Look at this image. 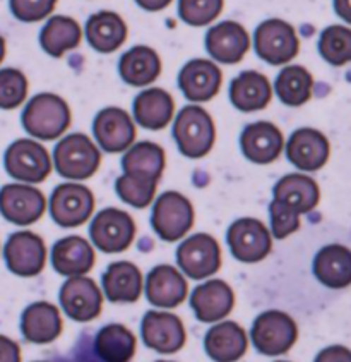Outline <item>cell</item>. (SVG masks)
<instances>
[{
    "label": "cell",
    "instance_id": "1",
    "mask_svg": "<svg viewBox=\"0 0 351 362\" xmlns=\"http://www.w3.org/2000/svg\"><path fill=\"white\" fill-rule=\"evenodd\" d=\"M23 126L38 139H57L71 126V108L54 93L36 95L24 110Z\"/></svg>",
    "mask_w": 351,
    "mask_h": 362
},
{
    "label": "cell",
    "instance_id": "2",
    "mask_svg": "<svg viewBox=\"0 0 351 362\" xmlns=\"http://www.w3.org/2000/svg\"><path fill=\"white\" fill-rule=\"evenodd\" d=\"M173 138L182 155L187 158H203L215 146V122L204 108L189 105L177 115Z\"/></svg>",
    "mask_w": 351,
    "mask_h": 362
},
{
    "label": "cell",
    "instance_id": "3",
    "mask_svg": "<svg viewBox=\"0 0 351 362\" xmlns=\"http://www.w3.org/2000/svg\"><path fill=\"white\" fill-rule=\"evenodd\" d=\"M55 168L67 179H90L98 170L102 155L96 144L84 134H71L57 144L54 153Z\"/></svg>",
    "mask_w": 351,
    "mask_h": 362
},
{
    "label": "cell",
    "instance_id": "4",
    "mask_svg": "<svg viewBox=\"0 0 351 362\" xmlns=\"http://www.w3.org/2000/svg\"><path fill=\"white\" fill-rule=\"evenodd\" d=\"M298 337L297 323L283 311H266L254 321L252 341L266 356H280L293 347Z\"/></svg>",
    "mask_w": 351,
    "mask_h": 362
},
{
    "label": "cell",
    "instance_id": "5",
    "mask_svg": "<svg viewBox=\"0 0 351 362\" xmlns=\"http://www.w3.org/2000/svg\"><path fill=\"white\" fill-rule=\"evenodd\" d=\"M151 223L163 240L175 243L187 235L194 223V206L184 194L168 191L161 194L153 208Z\"/></svg>",
    "mask_w": 351,
    "mask_h": 362
},
{
    "label": "cell",
    "instance_id": "6",
    "mask_svg": "<svg viewBox=\"0 0 351 362\" xmlns=\"http://www.w3.org/2000/svg\"><path fill=\"white\" fill-rule=\"evenodd\" d=\"M300 40L292 24L283 19H268L256 30V52L273 66L290 62L298 55Z\"/></svg>",
    "mask_w": 351,
    "mask_h": 362
},
{
    "label": "cell",
    "instance_id": "7",
    "mask_svg": "<svg viewBox=\"0 0 351 362\" xmlns=\"http://www.w3.org/2000/svg\"><path fill=\"white\" fill-rule=\"evenodd\" d=\"M90 234L100 251L117 255L132 244L136 237V223L129 213L119 208H107L95 216Z\"/></svg>",
    "mask_w": 351,
    "mask_h": 362
},
{
    "label": "cell",
    "instance_id": "8",
    "mask_svg": "<svg viewBox=\"0 0 351 362\" xmlns=\"http://www.w3.org/2000/svg\"><path fill=\"white\" fill-rule=\"evenodd\" d=\"M6 170L23 182H42L52 172L50 155L36 141L19 139L6 151Z\"/></svg>",
    "mask_w": 351,
    "mask_h": 362
},
{
    "label": "cell",
    "instance_id": "9",
    "mask_svg": "<svg viewBox=\"0 0 351 362\" xmlns=\"http://www.w3.org/2000/svg\"><path fill=\"white\" fill-rule=\"evenodd\" d=\"M179 267L192 280H204L215 275L221 264V249L209 234H196L185 239L177 251Z\"/></svg>",
    "mask_w": 351,
    "mask_h": 362
},
{
    "label": "cell",
    "instance_id": "10",
    "mask_svg": "<svg viewBox=\"0 0 351 362\" xmlns=\"http://www.w3.org/2000/svg\"><path fill=\"white\" fill-rule=\"evenodd\" d=\"M93 210H95V196L83 184H62L52 194V218L60 227H79L90 220Z\"/></svg>",
    "mask_w": 351,
    "mask_h": 362
},
{
    "label": "cell",
    "instance_id": "11",
    "mask_svg": "<svg viewBox=\"0 0 351 362\" xmlns=\"http://www.w3.org/2000/svg\"><path fill=\"white\" fill-rule=\"evenodd\" d=\"M232 255L244 263L262 261L273 249L271 232L256 218H240L228 228Z\"/></svg>",
    "mask_w": 351,
    "mask_h": 362
},
{
    "label": "cell",
    "instance_id": "12",
    "mask_svg": "<svg viewBox=\"0 0 351 362\" xmlns=\"http://www.w3.org/2000/svg\"><path fill=\"white\" fill-rule=\"evenodd\" d=\"M47 201L42 191L26 184H9L0 191V211L16 225H31L42 218Z\"/></svg>",
    "mask_w": 351,
    "mask_h": 362
},
{
    "label": "cell",
    "instance_id": "13",
    "mask_svg": "<svg viewBox=\"0 0 351 362\" xmlns=\"http://www.w3.org/2000/svg\"><path fill=\"white\" fill-rule=\"evenodd\" d=\"M95 138L108 153H120L134 146L136 124L127 112L119 107H108L95 119Z\"/></svg>",
    "mask_w": 351,
    "mask_h": 362
},
{
    "label": "cell",
    "instance_id": "14",
    "mask_svg": "<svg viewBox=\"0 0 351 362\" xmlns=\"http://www.w3.org/2000/svg\"><path fill=\"white\" fill-rule=\"evenodd\" d=\"M60 303L71 320L86 323L102 313L103 297L95 280L88 276H72L62 285Z\"/></svg>",
    "mask_w": 351,
    "mask_h": 362
},
{
    "label": "cell",
    "instance_id": "15",
    "mask_svg": "<svg viewBox=\"0 0 351 362\" xmlns=\"http://www.w3.org/2000/svg\"><path fill=\"white\" fill-rule=\"evenodd\" d=\"M6 261L12 273L19 276H35L47 261V247L40 235L33 232H18L6 244Z\"/></svg>",
    "mask_w": 351,
    "mask_h": 362
},
{
    "label": "cell",
    "instance_id": "16",
    "mask_svg": "<svg viewBox=\"0 0 351 362\" xmlns=\"http://www.w3.org/2000/svg\"><path fill=\"white\" fill-rule=\"evenodd\" d=\"M329 139L312 127L298 129L286 143V156L300 170H321L329 160Z\"/></svg>",
    "mask_w": 351,
    "mask_h": 362
},
{
    "label": "cell",
    "instance_id": "17",
    "mask_svg": "<svg viewBox=\"0 0 351 362\" xmlns=\"http://www.w3.org/2000/svg\"><path fill=\"white\" fill-rule=\"evenodd\" d=\"M143 339L156 352H179L185 345L184 323L170 313L149 311L143 320Z\"/></svg>",
    "mask_w": 351,
    "mask_h": 362
},
{
    "label": "cell",
    "instance_id": "18",
    "mask_svg": "<svg viewBox=\"0 0 351 362\" xmlns=\"http://www.w3.org/2000/svg\"><path fill=\"white\" fill-rule=\"evenodd\" d=\"M223 74L211 60L194 59L179 74V86L191 102H209L220 91Z\"/></svg>",
    "mask_w": 351,
    "mask_h": 362
},
{
    "label": "cell",
    "instance_id": "19",
    "mask_svg": "<svg viewBox=\"0 0 351 362\" xmlns=\"http://www.w3.org/2000/svg\"><path fill=\"white\" fill-rule=\"evenodd\" d=\"M250 38L240 23L223 21L206 35V48L211 57L223 64H237L249 52Z\"/></svg>",
    "mask_w": 351,
    "mask_h": 362
},
{
    "label": "cell",
    "instance_id": "20",
    "mask_svg": "<svg viewBox=\"0 0 351 362\" xmlns=\"http://www.w3.org/2000/svg\"><path fill=\"white\" fill-rule=\"evenodd\" d=\"M235 304L232 287L223 280H208L191 296V305L196 317L203 323L221 321L232 313Z\"/></svg>",
    "mask_w": 351,
    "mask_h": 362
},
{
    "label": "cell",
    "instance_id": "21",
    "mask_svg": "<svg viewBox=\"0 0 351 362\" xmlns=\"http://www.w3.org/2000/svg\"><path fill=\"white\" fill-rule=\"evenodd\" d=\"M146 296L155 308H177L187 297V280L177 268L170 264H160L149 272Z\"/></svg>",
    "mask_w": 351,
    "mask_h": 362
},
{
    "label": "cell",
    "instance_id": "22",
    "mask_svg": "<svg viewBox=\"0 0 351 362\" xmlns=\"http://www.w3.org/2000/svg\"><path fill=\"white\" fill-rule=\"evenodd\" d=\"M242 151L250 162L271 163L281 155L285 139L271 122H254L244 129L240 138Z\"/></svg>",
    "mask_w": 351,
    "mask_h": 362
},
{
    "label": "cell",
    "instance_id": "23",
    "mask_svg": "<svg viewBox=\"0 0 351 362\" xmlns=\"http://www.w3.org/2000/svg\"><path fill=\"white\" fill-rule=\"evenodd\" d=\"M247 345V333L233 321L215 325L204 339L206 352L216 362H237L245 356Z\"/></svg>",
    "mask_w": 351,
    "mask_h": 362
},
{
    "label": "cell",
    "instance_id": "24",
    "mask_svg": "<svg viewBox=\"0 0 351 362\" xmlns=\"http://www.w3.org/2000/svg\"><path fill=\"white\" fill-rule=\"evenodd\" d=\"M321 199L317 182L302 174H290L274 186V199L298 215L312 211Z\"/></svg>",
    "mask_w": 351,
    "mask_h": 362
},
{
    "label": "cell",
    "instance_id": "25",
    "mask_svg": "<svg viewBox=\"0 0 351 362\" xmlns=\"http://www.w3.org/2000/svg\"><path fill=\"white\" fill-rule=\"evenodd\" d=\"M95 249L86 239L79 235H71L60 239L52 251V264L60 275L83 276L95 267Z\"/></svg>",
    "mask_w": 351,
    "mask_h": 362
},
{
    "label": "cell",
    "instance_id": "26",
    "mask_svg": "<svg viewBox=\"0 0 351 362\" xmlns=\"http://www.w3.org/2000/svg\"><path fill=\"white\" fill-rule=\"evenodd\" d=\"M314 275L329 288H345L351 285V249L341 244L322 247L314 259Z\"/></svg>",
    "mask_w": 351,
    "mask_h": 362
},
{
    "label": "cell",
    "instance_id": "27",
    "mask_svg": "<svg viewBox=\"0 0 351 362\" xmlns=\"http://www.w3.org/2000/svg\"><path fill=\"white\" fill-rule=\"evenodd\" d=\"M232 103L242 112L262 110L273 98V86L264 74L245 71L238 74L230 86Z\"/></svg>",
    "mask_w": 351,
    "mask_h": 362
},
{
    "label": "cell",
    "instance_id": "28",
    "mask_svg": "<svg viewBox=\"0 0 351 362\" xmlns=\"http://www.w3.org/2000/svg\"><path fill=\"white\" fill-rule=\"evenodd\" d=\"M122 168L125 175L158 184L165 170L163 148L149 141L137 143L124 155Z\"/></svg>",
    "mask_w": 351,
    "mask_h": 362
},
{
    "label": "cell",
    "instance_id": "29",
    "mask_svg": "<svg viewBox=\"0 0 351 362\" xmlns=\"http://www.w3.org/2000/svg\"><path fill=\"white\" fill-rule=\"evenodd\" d=\"M175 112L172 95L161 88H149L137 95L134 102V117L137 124L149 131H160L170 124Z\"/></svg>",
    "mask_w": 351,
    "mask_h": 362
},
{
    "label": "cell",
    "instance_id": "30",
    "mask_svg": "<svg viewBox=\"0 0 351 362\" xmlns=\"http://www.w3.org/2000/svg\"><path fill=\"white\" fill-rule=\"evenodd\" d=\"M23 335L33 344H50L62 333V317L50 303H35L23 313Z\"/></svg>",
    "mask_w": 351,
    "mask_h": 362
},
{
    "label": "cell",
    "instance_id": "31",
    "mask_svg": "<svg viewBox=\"0 0 351 362\" xmlns=\"http://www.w3.org/2000/svg\"><path fill=\"white\" fill-rule=\"evenodd\" d=\"M103 288L112 303H134L143 292V275L136 264L117 261L103 275Z\"/></svg>",
    "mask_w": 351,
    "mask_h": 362
},
{
    "label": "cell",
    "instance_id": "32",
    "mask_svg": "<svg viewBox=\"0 0 351 362\" xmlns=\"http://www.w3.org/2000/svg\"><path fill=\"white\" fill-rule=\"evenodd\" d=\"M119 71L127 84L136 88L148 86L161 72V59L153 48L139 45L125 52L120 59Z\"/></svg>",
    "mask_w": 351,
    "mask_h": 362
},
{
    "label": "cell",
    "instance_id": "33",
    "mask_svg": "<svg viewBox=\"0 0 351 362\" xmlns=\"http://www.w3.org/2000/svg\"><path fill=\"white\" fill-rule=\"evenodd\" d=\"M86 35L91 47L95 50L115 52L122 47L127 40V26L119 14L110 11H102L98 14H93L86 24Z\"/></svg>",
    "mask_w": 351,
    "mask_h": 362
},
{
    "label": "cell",
    "instance_id": "34",
    "mask_svg": "<svg viewBox=\"0 0 351 362\" xmlns=\"http://www.w3.org/2000/svg\"><path fill=\"white\" fill-rule=\"evenodd\" d=\"M83 40V30L76 19L67 16H54L48 19L45 28L40 35V43L43 50L50 54L52 57H62L69 50H74L79 47Z\"/></svg>",
    "mask_w": 351,
    "mask_h": 362
},
{
    "label": "cell",
    "instance_id": "35",
    "mask_svg": "<svg viewBox=\"0 0 351 362\" xmlns=\"http://www.w3.org/2000/svg\"><path fill=\"white\" fill-rule=\"evenodd\" d=\"M136 337L122 325H108L96 335L95 351L103 362H129L136 354Z\"/></svg>",
    "mask_w": 351,
    "mask_h": 362
},
{
    "label": "cell",
    "instance_id": "36",
    "mask_svg": "<svg viewBox=\"0 0 351 362\" xmlns=\"http://www.w3.org/2000/svg\"><path fill=\"white\" fill-rule=\"evenodd\" d=\"M276 93L281 102L290 107L304 105L312 96L314 79L312 74L302 66H288L278 76Z\"/></svg>",
    "mask_w": 351,
    "mask_h": 362
},
{
    "label": "cell",
    "instance_id": "37",
    "mask_svg": "<svg viewBox=\"0 0 351 362\" xmlns=\"http://www.w3.org/2000/svg\"><path fill=\"white\" fill-rule=\"evenodd\" d=\"M319 52L333 66H345L351 62V30L346 26L326 28L319 40Z\"/></svg>",
    "mask_w": 351,
    "mask_h": 362
},
{
    "label": "cell",
    "instance_id": "38",
    "mask_svg": "<svg viewBox=\"0 0 351 362\" xmlns=\"http://www.w3.org/2000/svg\"><path fill=\"white\" fill-rule=\"evenodd\" d=\"M156 187H158V184L134 179V177L125 174L117 179V192H119V196L125 203H129L134 208L149 206V203H151L156 194Z\"/></svg>",
    "mask_w": 351,
    "mask_h": 362
},
{
    "label": "cell",
    "instance_id": "39",
    "mask_svg": "<svg viewBox=\"0 0 351 362\" xmlns=\"http://www.w3.org/2000/svg\"><path fill=\"white\" fill-rule=\"evenodd\" d=\"M223 11V0H179L180 19L191 26H204L215 21Z\"/></svg>",
    "mask_w": 351,
    "mask_h": 362
},
{
    "label": "cell",
    "instance_id": "40",
    "mask_svg": "<svg viewBox=\"0 0 351 362\" xmlns=\"http://www.w3.org/2000/svg\"><path fill=\"white\" fill-rule=\"evenodd\" d=\"M28 79L21 71L4 69L0 71V108L19 107L26 100Z\"/></svg>",
    "mask_w": 351,
    "mask_h": 362
},
{
    "label": "cell",
    "instance_id": "41",
    "mask_svg": "<svg viewBox=\"0 0 351 362\" xmlns=\"http://www.w3.org/2000/svg\"><path fill=\"white\" fill-rule=\"evenodd\" d=\"M57 0H11V11L19 21H42L55 9Z\"/></svg>",
    "mask_w": 351,
    "mask_h": 362
},
{
    "label": "cell",
    "instance_id": "42",
    "mask_svg": "<svg viewBox=\"0 0 351 362\" xmlns=\"http://www.w3.org/2000/svg\"><path fill=\"white\" fill-rule=\"evenodd\" d=\"M269 211H271V230L276 239H285L300 228V215L285 208L283 204L273 201Z\"/></svg>",
    "mask_w": 351,
    "mask_h": 362
},
{
    "label": "cell",
    "instance_id": "43",
    "mask_svg": "<svg viewBox=\"0 0 351 362\" xmlns=\"http://www.w3.org/2000/svg\"><path fill=\"white\" fill-rule=\"evenodd\" d=\"M316 362H351V351L343 345H333L319 352Z\"/></svg>",
    "mask_w": 351,
    "mask_h": 362
},
{
    "label": "cell",
    "instance_id": "44",
    "mask_svg": "<svg viewBox=\"0 0 351 362\" xmlns=\"http://www.w3.org/2000/svg\"><path fill=\"white\" fill-rule=\"evenodd\" d=\"M0 362H21L19 345L4 335H0Z\"/></svg>",
    "mask_w": 351,
    "mask_h": 362
},
{
    "label": "cell",
    "instance_id": "45",
    "mask_svg": "<svg viewBox=\"0 0 351 362\" xmlns=\"http://www.w3.org/2000/svg\"><path fill=\"white\" fill-rule=\"evenodd\" d=\"M334 11L343 21L351 24V0H334Z\"/></svg>",
    "mask_w": 351,
    "mask_h": 362
},
{
    "label": "cell",
    "instance_id": "46",
    "mask_svg": "<svg viewBox=\"0 0 351 362\" xmlns=\"http://www.w3.org/2000/svg\"><path fill=\"white\" fill-rule=\"evenodd\" d=\"M137 6H141L146 11H161L172 4V0H136Z\"/></svg>",
    "mask_w": 351,
    "mask_h": 362
},
{
    "label": "cell",
    "instance_id": "47",
    "mask_svg": "<svg viewBox=\"0 0 351 362\" xmlns=\"http://www.w3.org/2000/svg\"><path fill=\"white\" fill-rule=\"evenodd\" d=\"M4 55H6V42H4V38L0 36V62L4 60Z\"/></svg>",
    "mask_w": 351,
    "mask_h": 362
},
{
    "label": "cell",
    "instance_id": "48",
    "mask_svg": "<svg viewBox=\"0 0 351 362\" xmlns=\"http://www.w3.org/2000/svg\"><path fill=\"white\" fill-rule=\"evenodd\" d=\"M158 362H172V361H158Z\"/></svg>",
    "mask_w": 351,
    "mask_h": 362
},
{
    "label": "cell",
    "instance_id": "49",
    "mask_svg": "<svg viewBox=\"0 0 351 362\" xmlns=\"http://www.w3.org/2000/svg\"><path fill=\"white\" fill-rule=\"evenodd\" d=\"M278 362H286V361H278Z\"/></svg>",
    "mask_w": 351,
    "mask_h": 362
}]
</instances>
